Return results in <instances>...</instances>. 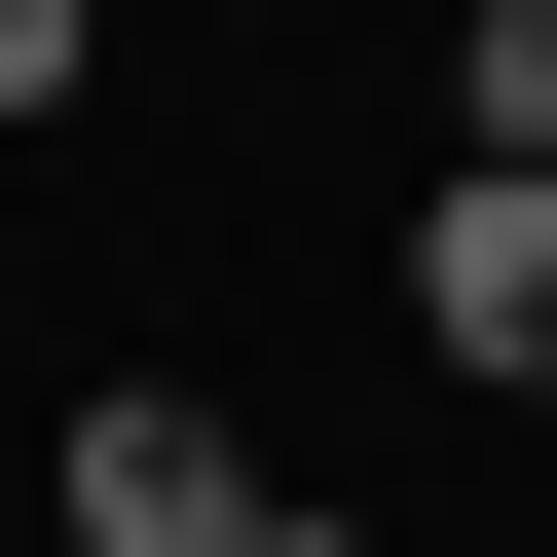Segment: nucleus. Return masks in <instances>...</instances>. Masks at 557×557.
<instances>
[{"instance_id": "f03ea898", "label": "nucleus", "mask_w": 557, "mask_h": 557, "mask_svg": "<svg viewBox=\"0 0 557 557\" xmlns=\"http://www.w3.org/2000/svg\"><path fill=\"white\" fill-rule=\"evenodd\" d=\"M409 335L446 372H557V186H409Z\"/></svg>"}, {"instance_id": "39448f33", "label": "nucleus", "mask_w": 557, "mask_h": 557, "mask_svg": "<svg viewBox=\"0 0 557 557\" xmlns=\"http://www.w3.org/2000/svg\"><path fill=\"white\" fill-rule=\"evenodd\" d=\"M298 557H335V520H298Z\"/></svg>"}, {"instance_id": "7ed1b4c3", "label": "nucleus", "mask_w": 557, "mask_h": 557, "mask_svg": "<svg viewBox=\"0 0 557 557\" xmlns=\"http://www.w3.org/2000/svg\"><path fill=\"white\" fill-rule=\"evenodd\" d=\"M446 112H483V186H557V0H483V38H446Z\"/></svg>"}, {"instance_id": "20e7f679", "label": "nucleus", "mask_w": 557, "mask_h": 557, "mask_svg": "<svg viewBox=\"0 0 557 557\" xmlns=\"http://www.w3.org/2000/svg\"><path fill=\"white\" fill-rule=\"evenodd\" d=\"M75 75H112V0H0V112H75Z\"/></svg>"}, {"instance_id": "f257e3e1", "label": "nucleus", "mask_w": 557, "mask_h": 557, "mask_svg": "<svg viewBox=\"0 0 557 557\" xmlns=\"http://www.w3.org/2000/svg\"><path fill=\"white\" fill-rule=\"evenodd\" d=\"M75 557H298V483H260L186 372H112V409H75Z\"/></svg>"}]
</instances>
